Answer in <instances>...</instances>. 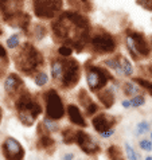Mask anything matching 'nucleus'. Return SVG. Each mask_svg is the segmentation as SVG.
Wrapping results in <instances>:
<instances>
[{
	"mask_svg": "<svg viewBox=\"0 0 152 160\" xmlns=\"http://www.w3.org/2000/svg\"><path fill=\"white\" fill-rule=\"evenodd\" d=\"M89 20L78 12H65L53 23V37L58 42L82 51L89 39Z\"/></svg>",
	"mask_w": 152,
	"mask_h": 160,
	"instance_id": "1",
	"label": "nucleus"
},
{
	"mask_svg": "<svg viewBox=\"0 0 152 160\" xmlns=\"http://www.w3.org/2000/svg\"><path fill=\"white\" fill-rule=\"evenodd\" d=\"M18 72L24 75H34L44 65L43 55L31 43H24L14 57Z\"/></svg>",
	"mask_w": 152,
	"mask_h": 160,
	"instance_id": "2",
	"label": "nucleus"
},
{
	"mask_svg": "<svg viewBox=\"0 0 152 160\" xmlns=\"http://www.w3.org/2000/svg\"><path fill=\"white\" fill-rule=\"evenodd\" d=\"M14 106H15L16 116L19 118V121L27 128L33 127L35 124V120L42 113L41 104H39L33 97V94L26 90V89L19 96L15 97Z\"/></svg>",
	"mask_w": 152,
	"mask_h": 160,
	"instance_id": "3",
	"label": "nucleus"
},
{
	"mask_svg": "<svg viewBox=\"0 0 152 160\" xmlns=\"http://www.w3.org/2000/svg\"><path fill=\"white\" fill-rule=\"evenodd\" d=\"M112 79H113V77L108 70L102 69L100 66L86 65V82L92 92L102 90L106 86V83Z\"/></svg>",
	"mask_w": 152,
	"mask_h": 160,
	"instance_id": "4",
	"label": "nucleus"
},
{
	"mask_svg": "<svg viewBox=\"0 0 152 160\" xmlns=\"http://www.w3.org/2000/svg\"><path fill=\"white\" fill-rule=\"evenodd\" d=\"M43 98L46 102V116L48 118L58 121L65 116V105L61 96L54 89H48L43 93Z\"/></svg>",
	"mask_w": 152,
	"mask_h": 160,
	"instance_id": "5",
	"label": "nucleus"
},
{
	"mask_svg": "<svg viewBox=\"0 0 152 160\" xmlns=\"http://www.w3.org/2000/svg\"><path fill=\"white\" fill-rule=\"evenodd\" d=\"M79 78H81V69H79L78 61L68 57L66 59H63V74L59 82L62 89L65 90L73 89L79 82Z\"/></svg>",
	"mask_w": 152,
	"mask_h": 160,
	"instance_id": "6",
	"label": "nucleus"
},
{
	"mask_svg": "<svg viewBox=\"0 0 152 160\" xmlns=\"http://www.w3.org/2000/svg\"><path fill=\"white\" fill-rule=\"evenodd\" d=\"M127 47L131 55L135 59H139L141 57H148L151 48L147 43L144 35L140 32H129L127 37Z\"/></svg>",
	"mask_w": 152,
	"mask_h": 160,
	"instance_id": "7",
	"label": "nucleus"
},
{
	"mask_svg": "<svg viewBox=\"0 0 152 160\" xmlns=\"http://www.w3.org/2000/svg\"><path fill=\"white\" fill-rule=\"evenodd\" d=\"M62 7V0H34V12L41 19H51Z\"/></svg>",
	"mask_w": 152,
	"mask_h": 160,
	"instance_id": "8",
	"label": "nucleus"
},
{
	"mask_svg": "<svg viewBox=\"0 0 152 160\" xmlns=\"http://www.w3.org/2000/svg\"><path fill=\"white\" fill-rule=\"evenodd\" d=\"M92 48L98 54H106L112 52L116 48V41L108 32H97L90 38Z\"/></svg>",
	"mask_w": 152,
	"mask_h": 160,
	"instance_id": "9",
	"label": "nucleus"
},
{
	"mask_svg": "<svg viewBox=\"0 0 152 160\" xmlns=\"http://www.w3.org/2000/svg\"><path fill=\"white\" fill-rule=\"evenodd\" d=\"M51 131L46 127V124L39 122L37 125V135H38V140H37V148L44 151L48 155L54 153L55 151V140L50 136Z\"/></svg>",
	"mask_w": 152,
	"mask_h": 160,
	"instance_id": "10",
	"label": "nucleus"
},
{
	"mask_svg": "<svg viewBox=\"0 0 152 160\" xmlns=\"http://www.w3.org/2000/svg\"><path fill=\"white\" fill-rule=\"evenodd\" d=\"M2 152L6 160H23L24 148L14 137H7L2 144Z\"/></svg>",
	"mask_w": 152,
	"mask_h": 160,
	"instance_id": "11",
	"label": "nucleus"
},
{
	"mask_svg": "<svg viewBox=\"0 0 152 160\" xmlns=\"http://www.w3.org/2000/svg\"><path fill=\"white\" fill-rule=\"evenodd\" d=\"M75 144H77L81 151L86 155H96L100 152V145L89 133L84 131H77L75 135Z\"/></svg>",
	"mask_w": 152,
	"mask_h": 160,
	"instance_id": "12",
	"label": "nucleus"
},
{
	"mask_svg": "<svg viewBox=\"0 0 152 160\" xmlns=\"http://www.w3.org/2000/svg\"><path fill=\"white\" fill-rule=\"evenodd\" d=\"M116 124H117V120L113 116L106 114V113H97L96 116L92 118V125L96 129V132H98L100 135H102L104 132L114 129Z\"/></svg>",
	"mask_w": 152,
	"mask_h": 160,
	"instance_id": "13",
	"label": "nucleus"
},
{
	"mask_svg": "<svg viewBox=\"0 0 152 160\" xmlns=\"http://www.w3.org/2000/svg\"><path fill=\"white\" fill-rule=\"evenodd\" d=\"M24 82L19 75L12 73V74H8L6 81H4V90H6L7 96L11 97L12 100H15L16 96H19L22 92L24 90Z\"/></svg>",
	"mask_w": 152,
	"mask_h": 160,
	"instance_id": "14",
	"label": "nucleus"
},
{
	"mask_svg": "<svg viewBox=\"0 0 152 160\" xmlns=\"http://www.w3.org/2000/svg\"><path fill=\"white\" fill-rule=\"evenodd\" d=\"M105 65L108 66V68L116 70L119 74L125 75V77H129V75H132V73H133L132 63L123 55H116L113 58L106 59Z\"/></svg>",
	"mask_w": 152,
	"mask_h": 160,
	"instance_id": "15",
	"label": "nucleus"
},
{
	"mask_svg": "<svg viewBox=\"0 0 152 160\" xmlns=\"http://www.w3.org/2000/svg\"><path fill=\"white\" fill-rule=\"evenodd\" d=\"M77 98H78V102L81 104V106L85 109V113H86L88 116H93V114H97L98 106H97L96 102L90 98L89 93L85 90V89H81V90H79Z\"/></svg>",
	"mask_w": 152,
	"mask_h": 160,
	"instance_id": "16",
	"label": "nucleus"
},
{
	"mask_svg": "<svg viewBox=\"0 0 152 160\" xmlns=\"http://www.w3.org/2000/svg\"><path fill=\"white\" fill-rule=\"evenodd\" d=\"M22 2L23 0H0V11L6 18V20L19 12Z\"/></svg>",
	"mask_w": 152,
	"mask_h": 160,
	"instance_id": "17",
	"label": "nucleus"
},
{
	"mask_svg": "<svg viewBox=\"0 0 152 160\" xmlns=\"http://www.w3.org/2000/svg\"><path fill=\"white\" fill-rule=\"evenodd\" d=\"M68 116H69L70 122L74 124V125L81 127V128L88 127L86 125V121H85V118H84V114L81 113V110L78 109V106L69 105L68 106Z\"/></svg>",
	"mask_w": 152,
	"mask_h": 160,
	"instance_id": "18",
	"label": "nucleus"
},
{
	"mask_svg": "<svg viewBox=\"0 0 152 160\" xmlns=\"http://www.w3.org/2000/svg\"><path fill=\"white\" fill-rule=\"evenodd\" d=\"M97 97L100 102L102 105L105 106V108H112L114 104V93L110 90V89H105V90H100L97 92Z\"/></svg>",
	"mask_w": 152,
	"mask_h": 160,
	"instance_id": "19",
	"label": "nucleus"
},
{
	"mask_svg": "<svg viewBox=\"0 0 152 160\" xmlns=\"http://www.w3.org/2000/svg\"><path fill=\"white\" fill-rule=\"evenodd\" d=\"M62 74H63V59H53V62H51L53 79L57 82H61Z\"/></svg>",
	"mask_w": 152,
	"mask_h": 160,
	"instance_id": "20",
	"label": "nucleus"
},
{
	"mask_svg": "<svg viewBox=\"0 0 152 160\" xmlns=\"http://www.w3.org/2000/svg\"><path fill=\"white\" fill-rule=\"evenodd\" d=\"M75 135H77V131L71 129V128H65L62 131V141L65 144H75Z\"/></svg>",
	"mask_w": 152,
	"mask_h": 160,
	"instance_id": "21",
	"label": "nucleus"
},
{
	"mask_svg": "<svg viewBox=\"0 0 152 160\" xmlns=\"http://www.w3.org/2000/svg\"><path fill=\"white\" fill-rule=\"evenodd\" d=\"M106 152H108V156H109L110 160H125L124 155H123V151L119 145H114V144L110 145Z\"/></svg>",
	"mask_w": 152,
	"mask_h": 160,
	"instance_id": "22",
	"label": "nucleus"
},
{
	"mask_svg": "<svg viewBox=\"0 0 152 160\" xmlns=\"http://www.w3.org/2000/svg\"><path fill=\"white\" fill-rule=\"evenodd\" d=\"M7 68H8V55H7V51L4 50V47L0 44V78L6 73Z\"/></svg>",
	"mask_w": 152,
	"mask_h": 160,
	"instance_id": "23",
	"label": "nucleus"
},
{
	"mask_svg": "<svg viewBox=\"0 0 152 160\" xmlns=\"http://www.w3.org/2000/svg\"><path fill=\"white\" fill-rule=\"evenodd\" d=\"M124 93L127 96H137V93H140V88L135 81L125 82L124 83Z\"/></svg>",
	"mask_w": 152,
	"mask_h": 160,
	"instance_id": "24",
	"label": "nucleus"
},
{
	"mask_svg": "<svg viewBox=\"0 0 152 160\" xmlns=\"http://www.w3.org/2000/svg\"><path fill=\"white\" fill-rule=\"evenodd\" d=\"M34 81L38 86H44L48 82V75L43 72H38L37 74H34Z\"/></svg>",
	"mask_w": 152,
	"mask_h": 160,
	"instance_id": "25",
	"label": "nucleus"
},
{
	"mask_svg": "<svg viewBox=\"0 0 152 160\" xmlns=\"http://www.w3.org/2000/svg\"><path fill=\"white\" fill-rule=\"evenodd\" d=\"M69 3L73 7H79L85 11L90 10V3H89V0H69Z\"/></svg>",
	"mask_w": 152,
	"mask_h": 160,
	"instance_id": "26",
	"label": "nucleus"
},
{
	"mask_svg": "<svg viewBox=\"0 0 152 160\" xmlns=\"http://www.w3.org/2000/svg\"><path fill=\"white\" fill-rule=\"evenodd\" d=\"M148 131H149V122H147V121H141L136 125V135L139 136L145 135Z\"/></svg>",
	"mask_w": 152,
	"mask_h": 160,
	"instance_id": "27",
	"label": "nucleus"
},
{
	"mask_svg": "<svg viewBox=\"0 0 152 160\" xmlns=\"http://www.w3.org/2000/svg\"><path fill=\"white\" fill-rule=\"evenodd\" d=\"M125 152H127V156H128L129 160H141L140 156L136 153V151L133 149L128 143H125Z\"/></svg>",
	"mask_w": 152,
	"mask_h": 160,
	"instance_id": "28",
	"label": "nucleus"
},
{
	"mask_svg": "<svg viewBox=\"0 0 152 160\" xmlns=\"http://www.w3.org/2000/svg\"><path fill=\"white\" fill-rule=\"evenodd\" d=\"M19 42H20L19 41V35L14 34V35H11V37L7 39V46L14 50V48H16L18 46H19Z\"/></svg>",
	"mask_w": 152,
	"mask_h": 160,
	"instance_id": "29",
	"label": "nucleus"
},
{
	"mask_svg": "<svg viewBox=\"0 0 152 160\" xmlns=\"http://www.w3.org/2000/svg\"><path fill=\"white\" fill-rule=\"evenodd\" d=\"M61 57H63V58H68V57L71 55V52H73V47L69 46V44H63V46L59 47V50H58Z\"/></svg>",
	"mask_w": 152,
	"mask_h": 160,
	"instance_id": "30",
	"label": "nucleus"
},
{
	"mask_svg": "<svg viewBox=\"0 0 152 160\" xmlns=\"http://www.w3.org/2000/svg\"><path fill=\"white\" fill-rule=\"evenodd\" d=\"M131 104L133 108H139V106H141V105H144L145 104V98L143 96H133L132 97V100H131Z\"/></svg>",
	"mask_w": 152,
	"mask_h": 160,
	"instance_id": "31",
	"label": "nucleus"
},
{
	"mask_svg": "<svg viewBox=\"0 0 152 160\" xmlns=\"http://www.w3.org/2000/svg\"><path fill=\"white\" fill-rule=\"evenodd\" d=\"M139 145H140V148L143 151H145V152H151L152 151V141H149V140L143 139L140 143H139Z\"/></svg>",
	"mask_w": 152,
	"mask_h": 160,
	"instance_id": "32",
	"label": "nucleus"
},
{
	"mask_svg": "<svg viewBox=\"0 0 152 160\" xmlns=\"http://www.w3.org/2000/svg\"><path fill=\"white\" fill-rule=\"evenodd\" d=\"M44 124H46V127L50 129L51 132H55L58 131V127H57V124L54 122V120H51V118H44Z\"/></svg>",
	"mask_w": 152,
	"mask_h": 160,
	"instance_id": "33",
	"label": "nucleus"
},
{
	"mask_svg": "<svg viewBox=\"0 0 152 160\" xmlns=\"http://www.w3.org/2000/svg\"><path fill=\"white\" fill-rule=\"evenodd\" d=\"M73 159H74V155L73 153H66L62 160H73Z\"/></svg>",
	"mask_w": 152,
	"mask_h": 160,
	"instance_id": "34",
	"label": "nucleus"
},
{
	"mask_svg": "<svg viewBox=\"0 0 152 160\" xmlns=\"http://www.w3.org/2000/svg\"><path fill=\"white\" fill-rule=\"evenodd\" d=\"M123 106L124 108H129V106H132L131 101H123Z\"/></svg>",
	"mask_w": 152,
	"mask_h": 160,
	"instance_id": "35",
	"label": "nucleus"
},
{
	"mask_svg": "<svg viewBox=\"0 0 152 160\" xmlns=\"http://www.w3.org/2000/svg\"><path fill=\"white\" fill-rule=\"evenodd\" d=\"M2 118H3V110L0 108V124H2Z\"/></svg>",
	"mask_w": 152,
	"mask_h": 160,
	"instance_id": "36",
	"label": "nucleus"
},
{
	"mask_svg": "<svg viewBox=\"0 0 152 160\" xmlns=\"http://www.w3.org/2000/svg\"><path fill=\"white\" fill-rule=\"evenodd\" d=\"M145 160H152V156H147V158H145Z\"/></svg>",
	"mask_w": 152,
	"mask_h": 160,
	"instance_id": "37",
	"label": "nucleus"
},
{
	"mask_svg": "<svg viewBox=\"0 0 152 160\" xmlns=\"http://www.w3.org/2000/svg\"><path fill=\"white\" fill-rule=\"evenodd\" d=\"M3 34V30H2V27H0V35H2Z\"/></svg>",
	"mask_w": 152,
	"mask_h": 160,
	"instance_id": "38",
	"label": "nucleus"
},
{
	"mask_svg": "<svg viewBox=\"0 0 152 160\" xmlns=\"http://www.w3.org/2000/svg\"><path fill=\"white\" fill-rule=\"evenodd\" d=\"M149 70H151V74H152V66H151V68H149Z\"/></svg>",
	"mask_w": 152,
	"mask_h": 160,
	"instance_id": "39",
	"label": "nucleus"
},
{
	"mask_svg": "<svg viewBox=\"0 0 152 160\" xmlns=\"http://www.w3.org/2000/svg\"><path fill=\"white\" fill-rule=\"evenodd\" d=\"M151 141H152V133H151Z\"/></svg>",
	"mask_w": 152,
	"mask_h": 160,
	"instance_id": "40",
	"label": "nucleus"
}]
</instances>
